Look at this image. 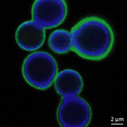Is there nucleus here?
<instances>
[{"mask_svg": "<svg viewBox=\"0 0 127 127\" xmlns=\"http://www.w3.org/2000/svg\"><path fill=\"white\" fill-rule=\"evenodd\" d=\"M72 50L79 56L90 61L105 59L112 51L115 42L113 30L105 19L89 16L71 28Z\"/></svg>", "mask_w": 127, "mask_h": 127, "instance_id": "nucleus-1", "label": "nucleus"}, {"mask_svg": "<svg viewBox=\"0 0 127 127\" xmlns=\"http://www.w3.org/2000/svg\"><path fill=\"white\" fill-rule=\"evenodd\" d=\"M55 59L46 51H37L26 58L22 66L24 79L34 88L48 89L54 82L58 73Z\"/></svg>", "mask_w": 127, "mask_h": 127, "instance_id": "nucleus-2", "label": "nucleus"}, {"mask_svg": "<svg viewBox=\"0 0 127 127\" xmlns=\"http://www.w3.org/2000/svg\"><path fill=\"white\" fill-rule=\"evenodd\" d=\"M57 117L59 124L64 127H84L92 118L91 106L84 99L77 95L63 97Z\"/></svg>", "mask_w": 127, "mask_h": 127, "instance_id": "nucleus-3", "label": "nucleus"}, {"mask_svg": "<svg viewBox=\"0 0 127 127\" xmlns=\"http://www.w3.org/2000/svg\"><path fill=\"white\" fill-rule=\"evenodd\" d=\"M67 12V3L63 0H38L32 7V19L43 29L53 28L64 21Z\"/></svg>", "mask_w": 127, "mask_h": 127, "instance_id": "nucleus-4", "label": "nucleus"}, {"mask_svg": "<svg viewBox=\"0 0 127 127\" xmlns=\"http://www.w3.org/2000/svg\"><path fill=\"white\" fill-rule=\"evenodd\" d=\"M15 38L17 44L22 49L28 51H35L44 43L46 31L33 21H27L18 27Z\"/></svg>", "mask_w": 127, "mask_h": 127, "instance_id": "nucleus-5", "label": "nucleus"}, {"mask_svg": "<svg viewBox=\"0 0 127 127\" xmlns=\"http://www.w3.org/2000/svg\"><path fill=\"white\" fill-rule=\"evenodd\" d=\"M83 80L77 71L66 69L61 71L54 81L56 92L63 97L77 95L83 88Z\"/></svg>", "mask_w": 127, "mask_h": 127, "instance_id": "nucleus-6", "label": "nucleus"}, {"mask_svg": "<svg viewBox=\"0 0 127 127\" xmlns=\"http://www.w3.org/2000/svg\"><path fill=\"white\" fill-rule=\"evenodd\" d=\"M48 44L54 52L59 54H65L72 49V36L68 31L58 29L49 35Z\"/></svg>", "mask_w": 127, "mask_h": 127, "instance_id": "nucleus-7", "label": "nucleus"}]
</instances>
